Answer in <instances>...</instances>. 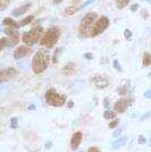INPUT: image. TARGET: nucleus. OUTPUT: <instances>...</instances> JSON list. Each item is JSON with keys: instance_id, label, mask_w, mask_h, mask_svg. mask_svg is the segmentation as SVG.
<instances>
[{"instance_id": "obj_23", "label": "nucleus", "mask_w": 151, "mask_h": 152, "mask_svg": "<svg viewBox=\"0 0 151 152\" xmlns=\"http://www.w3.org/2000/svg\"><path fill=\"white\" fill-rule=\"evenodd\" d=\"M18 125V119L16 118V117H13L12 119H10V127L12 128H16Z\"/></svg>"}, {"instance_id": "obj_19", "label": "nucleus", "mask_w": 151, "mask_h": 152, "mask_svg": "<svg viewBox=\"0 0 151 152\" xmlns=\"http://www.w3.org/2000/svg\"><path fill=\"white\" fill-rule=\"evenodd\" d=\"M78 10V8L75 6H69L67 7L66 9H65V15H67V16H70V15H74Z\"/></svg>"}, {"instance_id": "obj_28", "label": "nucleus", "mask_w": 151, "mask_h": 152, "mask_svg": "<svg viewBox=\"0 0 151 152\" xmlns=\"http://www.w3.org/2000/svg\"><path fill=\"white\" fill-rule=\"evenodd\" d=\"M123 129H124V128H123V127H120V128H118V129H116V131H115V132H114V137H117V136H119L120 134L123 133Z\"/></svg>"}, {"instance_id": "obj_42", "label": "nucleus", "mask_w": 151, "mask_h": 152, "mask_svg": "<svg viewBox=\"0 0 151 152\" xmlns=\"http://www.w3.org/2000/svg\"><path fill=\"white\" fill-rule=\"evenodd\" d=\"M149 76H151V72H150V73H149Z\"/></svg>"}, {"instance_id": "obj_26", "label": "nucleus", "mask_w": 151, "mask_h": 152, "mask_svg": "<svg viewBox=\"0 0 151 152\" xmlns=\"http://www.w3.org/2000/svg\"><path fill=\"white\" fill-rule=\"evenodd\" d=\"M114 68L118 72H122V67H120V64L118 63V60H114Z\"/></svg>"}, {"instance_id": "obj_40", "label": "nucleus", "mask_w": 151, "mask_h": 152, "mask_svg": "<svg viewBox=\"0 0 151 152\" xmlns=\"http://www.w3.org/2000/svg\"><path fill=\"white\" fill-rule=\"evenodd\" d=\"M149 145L151 146V136H150V139H149Z\"/></svg>"}, {"instance_id": "obj_39", "label": "nucleus", "mask_w": 151, "mask_h": 152, "mask_svg": "<svg viewBox=\"0 0 151 152\" xmlns=\"http://www.w3.org/2000/svg\"><path fill=\"white\" fill-rule=\"evenodd\" d=\"M29 109H30V110H34V109H35V107H34V106H30V107H29Z\"/></svg>"}, {"instance_id": "obj_38", "label": "nucleus", "mask_w": 151, "mask_h": 152, "mask_svg": "<svg viewBox=\"0 0 151 152\" xmlns=\"http://www.w3.org/2000/svg\"><path fill=\"white\" fill-rule=\"evenodd\" d=\"M68 103H69V104H68V107H69V108H72L73 106H74V102H73V101L68 102Z\"/></svg>"}, {"instance_id": "obj_25", "label": "nucleus", "mask_w": 151, "mask_h": 152, "mask_svg": "<svg viewBox=\"0 0 151 152\" xmlns=\"http://www.w3.org/2000/svg\"><path fill=\"white\" fill-rule=\"evenodd\" d=\"M60 52H62V48L56 49V52H55V55H54V63H57V61H58V56H59Z\"/></svg>"}, {"instance_id": "obj_13", "label": "nucleus", "mask_w": 151, "mask_h": 152, "mask_svg": "<svg viewBox=\"0 0 151 152\" xmlns=\"http://www.w3.org/2000/svg\"><path fill=\"white\" fill-rule=\"evenodd\" d=\"M127 142V137L126 136H123V137H119L118 140H116L115 142H113L111 144V149L113 150H117V149H120L122 146H124Z\"/></svg>"}, {"instance_id": "obj_33", "label": "nucleus", "mask_w": 151, "mask_h": 152, "mask_svg": "<svg viewBox=\"0 0 151 152\" xmlns=\"http://www.w3.org/2000/svg\"><path fill=\"white\" fill-rule=\"evenodd\" d=\"M144 98H147V99H151V90H148V91H145L144 92Z\"/></svg>"}, {"instance_id": "obj_21", "label": "nucleus", "mask_w": 151, "mask_h": 152, "mask_svg": "<svg viewBox=\"0 0 151 152\" xmlns=\"http://www.w3.org/2000/svg\"><path fill=\"white\" fill-rule=\"evenodd\" d=\"M103 117H105V119H114L115 117H116V113H114V111H105V114H103Z\"/></svg>"}, {"instance_id": "obj_35", "label": "nucleus", "mask_w": 151, "mask_h": 152, "mask_svg": "<svg viewBox=\"0 0 151 152\" xmlns=\"http://www.w3.org/2000/svg\"><path fill=\"white\" fill-rule=\"evenodd\" d=\"M84 58H86V59H89V60H90V59H92V58H93V55L89 52V53H85V55H84Z\"/></svg>"}, {"instance_id": "obj_34", "label": "nucleus", "mask_w": 151, "mask_h": 152, "mask_svg": "<svg viewBox=\"0 0 151 152\" xmlns=\"http://www.w3.org/2000/svg\"><path fill=\"white\" fill-rule=\"evenodd\" d=\"M138 8H139V5L134 4V5L131 6V12H135V10H138Z\"/></svg>"}, {"instance_id": "obj_17", "label": "nucleus", "mask_w": 151, "mask_h": 152, "mask_svg": "<svg viewBox=\"0 0 151 152\" xmlns=\"http://www.w3.org/2000/svg\"><path fill=\"white\" fill-rule=\"evenodd\" d=\"M130 1H131V0H115V2H116V7H117V8H119V9L125 8V7L130 4Z\"/></svg>"}, {"instance_id": "obj_11", "label": "nucleus", "mask_w": 151, "mask_h": 152, "mask_svg": "<svg viewBox=\"0 0 151 152\" xmlns=\"http://www.w3.org/2000/svg\"><path fill=\"white\" fill-rule=\"evenodd\" d=\"M92 81H93L95 85L98 88V89H105V88H107L108 85H109L108 80L103 78L102 76H97V77H95Z\"/></svg>"}, {"instance_id": "obj_22", "label": "nucleus", "mask_w": 151, "mask_h": 152, "mask_svg": "<svg viewBox=\"0 0 151 152\" xmlns=\"http://www.w3.org/2000/svg\"><path fill=\"white\" fill-rule=\"evenodd\" d=\"M9 1L10 0H0V10L1 12L6 9V7L9 5Z\"/></svg>"}, {"instance_id": "obj_1", "label": "nucleus", "mask_w": 151, "mask_h": 152, "mask_svg": "<svg viewBox=\"0 0 151 152\" xmlns=\"http://www.w3.org/2000/svg\"><path fill=\"white\" fill-rule=\"evenodd\" d=\"M97 20H98V15H97V13L90 12V13L86 14L83 17L82 22L80 24V28H78L80 37H82V38L91 37V32L93 30V26H95Z\"/></svg>"}, {"instance_id": "obj_24", "label": "nucleus", "mask_w": 151, "mask_h": 152, "mask_svg": "<svg viewBox=\"0 0 151 152\" xmlns=\"http://www.w3.org/2000/svg\"><path fill=\"white\" fill-rule=\"evenodd\" d=\"M95 0H88V1H85V2L83 4V5H81V6L78 7V9H81V10H82V9H84L85 7L90 6V5H91L92 2H95Z\"/></svg>"}, {"instance_id": "obj_29", "label": "nucleus", "mask_w": 151, "mask_h": 152, "mask_svg": "<svg viewBox=\"0 0 151 152\" xmlns=\"http://www.w3.org/2000/svg\"><path fill=\"white\" fill-rule=\"evenodd\" d=\"M118 123H119L118 119H115V121H111V123L109 124V128H115L116 126H118Z\"/></svg>"}, {"instance_id": "obj_41", "label": "nucleus", "mask_w": 151, "mask_h": 152, "mask_svg": "<svg viewBox=\"0 0 151 152\" xmlns=\"http://www.w3.org/2000/svg\"><path fill=\"white\" fill-rule=\"evenodd\" d=\"M145 1H148V2H149V4L151 5V0H145Z\"/></svg>"}, {"instance_id": "obj_37", "label": "nucleus", "mask_w": 151, "mask_h": 152, "mask_svg": "<svg viewBox=\"0 0 151 152\" xmlns=\"http://www.w3.org/2000/svg\"><path fill=\"white\" fill-rule=\"evenodd\" d=\"M54 1V4H56V5H58V4H60L63 0H52Z\"/></svg>"}, {"instance_id": "obj_10", "label": "nucleus", "mask_w": 151, "mask_h": 152, "mask_svg": "<svg viewBox=\"0 0 151 152\" xmlns=\"http://www.w3.org/2000/svg\"><path fill=\"white\" fill-rule=\"evenodd\" d=\"M127 107H128V101L125 100V99H120L118 101H116L115 106H114L115 111H116V113H120V114H122V113H125V110L127 109Z\"/></svg>"}, {"instance_id": "obj_16", "label": "nucleus", "mask_w": 151, "mask_h": 152, "mask_svg": "<svg viewBox=\"0 0 151 152\" xmlns=\"http://www.w3.org/2000/svg\"><path fill=\"white\" fill-rule=\"evenodd\" d=\"M75 64H73V63H68L65 67H64V73L66 74V75H70L74 70H75Z\"/></svg>"}, {"instance_id": "obj_27", "label": "nucleus", "mask_w": 151, "mask_h": 152, "mask_svg": "<svg viewBox=\"0 0 151 152\" xmlns=\"http://www.w3.org/2000/svg\"><path fill=\"white\" fill-rule=\"evenodd\" d=\"M124 37H125V39H127V40H131V39H132V32L130 31V30H125Z\"/></svg>"}, {"instance_id": "obj_8", "label": "nucleus", "mask_w": 151, "mask_h": 152, "mask_svg": "<svg viewBox=\"0 0 151 152\" xmlns=\"http://www.w3.org/2000/svg\"><path fill=\"white\" fill-rule=\"evenodd\" d=\"M32 52V49H30L29 47H18L16 50L14 51V58L15 59H21L23 57H26L27 55H30Z\"/></svg>"}, {"instance_id": "obj_15", "label": "nucleus", "mask_w": 151, "mask_h": 152, "mask_svg": "<svg viewBox=\"0 0 151 152\" xmlns=\"http://www.w3.org/2000/svg\"><path fill=\"white\" fill-rule=\"evenodd\" d=\"M2 25L6 26V27H12V28H19V26H21V24H17V23H15L13 19L10 18H5L4 20H2Z\"/></svg>"}, {"instance_id": "obj_30", "label": "nucleus", "mask_w": 151, "mask_h": 152, "mask_svg": "<svg viewBox=\"0 0 151 152\" xmlns=\"http://www.w3.org/2000/svg\"><path fill=\"white\" fill-rule=\"evenodd\" d=\"M138 143H139V144H144V143H145V137L143 136V135H140V136H139Z\"/></svg>"}, {"instance_id": "obj_32", "label": "nucleus", "mask_w": 151, "mask_h": 152, "mask_svg": "<svg viewBox=\"0 0 151 152\" xmlns=\"http://www.w3.org/2000/svg\"><path fill=\"white\" fill-rule=\"evenodd\" d=\"M88 152H101L99 150V148H97V146H91V148H89Z\"/></svg>"}, {"instance_id": "obj_20", "label": "nucleus", "mask_w": 151, "mask_h": 152, "mask_svg": "<svg viewBox=\"0 0 151 152\" xmlns=\"http://www.w3.org/2000/svg\"><path fill=\"white\" fill-rule=\"evenodd\" d=\"M33 19H34V16H32V15L27 16L26 18H24L23 20H21V26H25V25H27V24H30Z\"/></svg>"}, {"instance_id": "obj_18", "label": "nucleus", "mask_w": 151, "mask_h": 152, "mask_svg": "<svg viewBox=\"0 0 151 152\" xmlns=\"http://www.w3.org/2000/svg\"><path fill=\"white\" fill-rule=\"evenodd\" d=\"M143 66L144 67H148V66H150L151 65V55L149 52H145L144 55H143Z\"/></svg>"}, {"instance_id": "obj_12", "label": "nucleus", "mask_w": 151, "mask_h": 152, "mask_svg": "<svg viewBox=\"0 0 151 152\" xmlns=\"http://www.w3.org/2000/svg\"><path fill=\"white\" fill-rule=\"evenodd\" d=\"M31 4H26V5H23V6L18 7V8H16V9H14L13 12H12V15L13 16H19V15H23V14L27 13V10L31 8Z\"/></svg>"}, {"instance_id": "obj_7", "label": "nucleus", "mask_w": 151, "mask_h": 152, "mask_svg": "<svg viewBox=\"0 0 151 152\" xmlns=\"http://www.w3.org/2000/svg\"><path fill=\"white\" fill-rule=\"evenodd\" d=\"M16 74H17V70L15 69V68H13V67H9L7 69H2L0 72V81L1 82H5L7 80L14 77Z\"/></svg>"}, {"instance_id": "obj_2", "label": "nucleus", "mask_w": 151, "mask_h": 152, "mask_svg": "<svg viewBox=\"0 0 151 152\" xmlns=\"http://www.w3.org/2000/svg\"><path fill=\"white\" fill-rule=\"evenodd\" d=\"M49 64V55L44 51H38L32 59V69L34 74H41L47 69Z\"/></svg>"}, {"instance_id": "obj_6", "label": "nucleus", "mask_w": 151, "mask_h": 152, "mask_svg": "<svg viewBox=\"0 0 151 152\" xmlns=\"http://www.w3.org/2000/svg\"><path fill=\"white\" fill-rule=\"evenodd\" d=\"M108 26H109V19L106 16H102L100 18H98V20L95 22V26H93V30L91 32V37L100 35L101 33H103L107 30Z\"/></svg>"}, {"instance_id": "obj_14", "label": "nucleus", "mask_w": 151, "mask_h": 152, "mask_svg": "<svg viewBox=\"0 0 151 152\" xmlns=\"http://www.w3.org/2000/svg\"><path fill=\"white\" fill-rule=\"evenodd\" d=\"M18 41H19V33L15 32L12 35H9V39L7 40V45L8 47H14V45H16L18 43Z\"/></svg>"}, {"instance_id": "obj_5", "label": "nucleus", "mask_w": 151, "mask_h": 152, "mask_svg": "<svg viewBox=\"0 0 151 152\" xmlns=\"http://www.w3.org/2000/svg\"><path fill=\"white\" fill-rule=\"evenodd\" d=\"M66 95L58 93L56 90L50 89L45 92V101L48 104L54 106V107H62L66 103Z\"/></svg>"}, {"instance_id": "obj_36", "label": "nucleus", "mask_w": 151, "mask_h": 152, "mask_svg": "<svg viewBox=\"0 0 151 152\" xmlns=\"http://www.w3.org/2000/svg\"><path fill=\"white\" fill-rule=\"evenodd\" d=\"M105 107H106V108L109 107V103H108V99H107V98L105 99Z\"/></svg>"}, {"instance_id": "obj_31", "label": "nucleus", "mask_w": 151, "mask_h": 152, "mask_svg": "<svg viewBox=\"0 0 151 152\" xmlns=\"http://www.w3.org/2000/svg\"><path fill=\"white\" fill-rule=\"evenodd\" d=\"M6 45H7V39L6 38H2L1 39V50H4L5 49V47H6Z\"/></svg>"}, {"instance_id": "obj_4", "label": "nucleus", "mask_w": 151, "mask_h": 152, "mask_svg": "<svg viewBox=\"0 0 151 152\" xmlns=\"http://www.w3.org/2000/svg\"><path fill=\"white\" fill-rule=\"evenodd\" d=\"M43 33V27L42 26H35L33 27L31 31L26 32L23 34V38H22V41L25 43L26 45L31 47V45H34L39 40H41V35Z\"/></svg>"}, {"instance_id": "obj_9", "label": "nucleus", "mask_w": 151, "mask_h": 152, "mask_svg": "<svg viewBox=\"0 0 151 152\" xmlns=\"http://www.w3.org/2000/svg\"><path fill=\"white\" fill-rule=\"evenodd\" d=\"M82 139H83L82 132H76V133L73 134L72 140H70V146H72L73 150H76L80 146L81 142H82Z\"/></svg>"}, {"instance_id": "obj_3", "label": "nucleus", "mask_w": 151, "mask_h": 152, "mask_svg": "<svg viewBox=\"0 0 151 152\" xmlns=\"http://www.w3.org/2000/svg\"><path fill=\"white\" fill-rule=\"evenodd\" d=\"M59 38H60V30L58 27H51L44 33L42 39L40 40V43L45 48H52L58 42Z\"/></svg>"}]
</instances>
